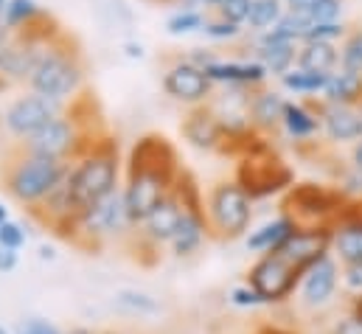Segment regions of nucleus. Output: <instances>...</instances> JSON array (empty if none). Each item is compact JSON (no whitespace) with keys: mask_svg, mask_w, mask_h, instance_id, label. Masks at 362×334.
I'll list each match as a JSON object with an SVG mask.
<instances>
[{"mask_svg":"<svg viewBox=\"0 0 362 334\" xmlns=\"http://www.w3.org/2000/svg\"><path fill=\"white\" fill-rule=\"evenodd\" d=\"M182 168L177 166V152L163 135H146L141 138L129 152L127 168V185H124V202L129 211L132 225L138 228L152 208L172 194V185Z\"/></svg>","mask_w":362,"mask_h":334,"instance_id":"nucleus-1","label":"nucleus"},{"mask_svg":"<svg viewBox=\"0 0 362 334\" xmlns=\"http://www.w3.org/2000/svg\"><path fill=\"white\" fill-rule=\"evenodd\" d=\"M233 155H239V166H236L233 180L250 194L253 202L275 197V194H286L295 185V171L275 155L272 144L259 132L247 135L236 146Z\"/></svg>","mask_w":362,"mask_h":334,"instance_id":"nucleus-2","label":"nucleus"},{"mask_svg":"<svg viewBox=\"0 0 362 334\" xmlns=\"http://www.w3.org/2000/svg\"><path fill=\"white\" fill-rule=\"evenodd\" d=\"M68 168L71 166L65 161L42 158V155H34V152L23 149L20 155L6 161V166H3V185H6V191L17 202H23L25 208L34 211L68 177Z\"/></svg>","mask_w":362,"mask_h":334,"instance_id":"nucleus-3","label":"nucleus"},{"mask_svg":"<svg viewBox=\"0 0 362 334\" xmlns=\"http://www.w3.org/2000/svg\"><path fill=\"white\" fill-rule=\"evenodd\" d=\"M68 185L71 194L85 214L90 205L101 202L112 191H118V152L110 138L95 144L90 152H85L74 166L68 168Z\"/></svg>","mask_w":362,"mask_h":334,"instance_id":"nucleus-4","label":"nucleus"},{"mask_svg":"<svg viewBox=\"0 0 362 334\" xmlns=\"http://www.w3.org/2000/svg\"><path fill=\"white\" fill-rule=\"evenodd\" d=\"M205 217L214 239H242L250 234L253 225V200L236 180H222L208 191Z\"/></svg>","mask_w":362,"mask_h":334,"instance_id":"nucleus-5","label":"nucleus"},{"mask_svg":"<svg viewBox=\"0 0 362 334\" xmlns=\"http://www.w3.org/2000/svg\"><path fill=\"white\" fill-rule=\"evenodd\" d=\"M85 82V65L79 59L76 51H71L68 42H62L59 37L48 45L45 57L40 59L37 71L31 74V93L37 96H45L51 101H65L71 96L79 93V87Z\"/></svg>","mask_w":362,"mask_h":334,"instance_id":"nucleus-6","label":"nucleus"},{"mask_svg":"<svg viewBox=\"0 0 362 334\" xmlns=\"http://www.w3.org/2000/svg\"><path fill=\"white\" fill-rule=\"evenodd\" d=\"M346 205H349V200L337 191V185L295 183L284 194L281 214H286L298 228H320V225L334 228V222L343 217Z\"/></svg>","mask_w":362,"mask_h":334,"instance_id":"nucleus-7","label":"nucleus"},{"mask_svg":"<svg viewBox=\"0 0 362 334\" xmlns=\"http://www.w3.org/2000/svg\"><path fill=\"white\" fill-rule=\"evenodd\" d=\"M303 272L281 253H264L247 270V284L264 298L267 306H281L298 295Z\"/></svg>","mask_w":362,"mask_h":334,"instance_id":"nucleus-8","label":"nucleus"},{"mask_svg":"<svg viewBox=\"0 0 362 334\" xmlns=\"http://www.w3.org/2000/svg\"><path fill=\"white\" fill-rule=\"evenodd\" d=\"M129 231H135V225H132L127 202H124V188L112 191L110 197L90 205L79 217V245H85V239L90 245L101 242V239H118V236H127Z\"/></svg>","mask_w":362,"mask_h":334,"instance_id":"nucleus-9","label":"nucleus"},{"mask_svg":"<svg viewBox=\"0 0 362 334\" xmlns=\"http://www.w3.org/2000/svg\"><path fill=\"white\" fill-rule=\"evenodd\" d=\"M57 115H59V104L57 101H51L45 96H37V93H25V96H17L6 107L3 127L8 129V135H14L20 141H28L42 127H48Z\"/></svg>","mask_w":362,"mask_h":334,"instance_id":"nucleus-10","label":"nucleus"},{"mask_svg":"<svg viewBox=\"0 0 362 334\" xmlns=\"http://www.w3.org/2000/svg\"><path fill=\"white\" fill-rule=\"evenodd\" d=\"M340 261L329 253L323 255L317 264H312L306 270V275L300 278V287H298V304L306 309V312H323L326 306L334 304L337 292H340Z\"/></svg>","mask_w":362,"mask_h":334,"instance_id":"nucleus-11","label":"nucleus"},{"mask_svg":"<svg viewBox=\"0 0 362 334\" xmlns=\"http://www.w3.org/2000/svg\"><path fill=\"white\" fill-rule=\"evenodd\" d=\"M82 144V132L76 127L74 118L68 115H57L48 127H42L34 138L25 141V149L42 158H54V161H65L68 155H76Z\"/></svg>","mask_w":362,"mask_h":334,"instance_id":"nucleus-12","label":"nucleus"},{"mask_svg":"<svg viewBox=\"0 0 362 334\" xmlns=\"http://www.w3.org/2000/svg\"><path fill=\"white\" fill-rule=\"evenodd\" d=\"M163 90L175 98L182 101L188 107H199V104H208L211 96H214V82L208 79V74L197 65H191L188 59H182L177 65H172L166 74H163Z\"/></svg>","mask_w":362,"mask_h":334,"instance_id":"nucleus-13","label":"nucleus"},{"mask_svg":"<svg viewBox=\"0 0 362 334\" xmlns=\"http://www.w3.org/2000/svg\"><path fill=\"white\" fill-rule=\"evenodd\" d=\"M284 258H289L303 275L312 264H317L323 255L332 253V228L320 225V228H295L292 236L278 248Z\"/></svg>","mask_w":362,"mask_h":334,"instance_id":"nucleus-14","label":"nucleus"},{"mask_svg":"<svg viewBox=\"0 0 362 334\" xmlns=\"http://www.w3.org/2000/svg\"><path fill=\"white\" fill-rule=\"evenodd\" d=\"M317 115H320V135L332 146H354L362 138L357 107L317 101Z\"/></svg>","mask_w":362,"mask_h":334,"instance_id":"nucleus-15","label":"nucleus"},{"mask_svg":"<svg viewBox=\"0 0 362 334\" xmlns=\"http://www.w3.org/2000/svg\"><path fill=\"white\" fill-rule=\"evenodd\" d=\"M182 205L177 202V197L175 194H169L166 200H160L155 208H152V214L138 225V239H144V242H149L152 248H163V245H172V239H175V234H177V228H180L182 222Z\"/></svg>","mask_w":362,"mask_h":334,"instance_id":"nucleus-16","label":"nucleus"},{"mask_svg":"<svg viewBox=\"0 0 362 334\" xmlns=\"http://www.w3.org/2000/svg\"><path fill=\"white\" fill-rule=\"evenodd\" d=\"M182 138L197 146V149H205V152H216L222 149L225 144V129L219 124V115L214 113L211 104H199V107H191L188 115L182 118Z\"/></svg>","mask_w":362,"mask_h":334,"instance_id":"nucleus-17","label":"nucleus"},{"mask_svg":"<svg viewBox=\"0 0 362 334\" xmlns=\"http://www.w3.org/2000/svg\"><path fill=\"white\" fill-rule=\"evenodd\" d=\"M332 255L340 264H362V217L354 202L346 205L343 217L332 228Z\"/></svg>","mask_w":362,"mask_h":334,"instance_id":"nucleus-18","label":"nucleus"},{"mask_svg":"<svg viewBox=\"0 0 362 334\" xmlns=\"http://www.w3.org/2000/svg\"><path fill=\"white\" fill-rule=\"evenodd\" d=\"M208 79L214 84H228V87H247L256 90L270 79L262 62L256 59H216L214 65L205 68Z\"/></svg>","mask_w":362,"mask_h":334,"instance_id":"nucleus-19","label":"nucleus"},{"mask_svg":"<svg viewBox=\"0 0 362 334\" xmlns=\"http://www.w3.org/2000/svg\"><path fill=\"white\" fill-rule=\"evenodd\" d=\"M289 98H284L281 90H272V87H256L250 90V124L259 135H267L281 129V121H284V107H286Z\"/></svg>","mask_w":362,"mask_h":334,"instance_id":"nucleus-20","label":"nucleus"},{"mask_svg":"<svg viewBox=\"0 0 362 334\" xmlns=\"http://www.w3.org/2000/svg\"><path fill=\"white\" fill-rule=\"evenodd\" d=\"M281 129H284V135H286L289 141H295V144H315V138L320 135V115H317V104H306V101H286Z\"/></svg>","mask_w":362,"mask_h":334,"instance_id":"nucleus-21","label":"nucleus"},{"mask_svg":"<svg viewBox=\"0 0 362 334\" xmlns=\"http://www.w3.org/2000/svg\"><path fill=\"white\" fill-rule=\"evenodd\" d=\"M295 228H298V225H295L286 214H278L275 219H267L264 225L250 228V234L245 236V248H247L250 253H259V255L275 253L289 236H292Z\"/></svg>","mask_w":362,"mask_h":334,"instance_id":"nucleus-22","label":"nucleus"},{"mask_svg":"<svg viewBox=\"0 0 362 334\" xmlns=\"http://www.w3.org/2000/svg\"><path fill=\"white\" fill-rule=\"evenodd\" d=\"M211 236V228H208V217L205 214H194V211H185L182 214V222L172 239V253L177 258H188L194 253H199V248L205 245V239Z\"/></svg>","mask_w":362,"mask_h":334,"instance_id":"nucleus-23","label":"nucleus"},{"mask_svg":"<svg viewBox=\"0 0 362 334\" xmlns=\"http://www.w3.org/2000/svg\"><path fill=\"white\" fill-rule=\"evenodd\" d=\"M298 48L292 42H256V62L264 65L270 76H286L298 65Z\"/></svg>","mask_w":362,"mask_h":334,"instance_id":"nucleus-24","label":"nucleus"},{"mask_svg":"<svg viewBox=\"0 0 362 334\" xmlns=\"http://www.w3.org/2000/svg\"><path fill=\"white\" fill-rule=\"evenodd\" d=\"M295 68L315 71V74H334L340 68V48L329 42H300Z\"/></svg>","mask_w":362,"mask_h":334,"instance_id":"nucleus-25","label":"nucleus"},{"mask_svg":"<svg viewBox=\"0 0 362 334\" xmlns=\"http://www.w3.org/2000/svg\"><path fill=\"white\" fill-rule=\"evenodd\" d=\"M320 101L357 107V104L362 101V76L351 74V71L337 68V71L329 76V84H326V90H323V96H320Z\"/></svg>","mask_w":362,"mask_h":334,"instance_id":"nucleus-26","label":"nucleus"},{"mask_svg":"<svg viewBox=\"0 0 362 334\" xmlns=\"http://www.w3.org/2000/svg\"><path fill=\"white\" fill-rule=\"evenodd\" d=\"M332 74H315V71H303V68H292L286 76H281V87L286 93H295V96H309V98H317L323 96L326 84H329Z\"/></svg>","mask_w":362,"mask_h":334,"instance_id":"nucleus-27","label":"nucleus"},{"mask_svg":"<svg viewBox=\"0 0 362 334\" xmlns=\"http://www.w3.org/2000/svg\"><path fill=\"white\" fill-rule=\"evenodd\" d=\"M286 14V3L284 0H253L250 3V14H247V28L250 34H264L272 25Z\"/></svg>","mask_w":362,"mask_h":334,"instance_id":"nucleus-28","label":"nucleus"},{"mask_svg":"<svg viewBox=\"0 0 362 334\" xmlns=\"http://www.w3.org/2000/svg\"><path fill=\"white\" fill-rule=\"evenodd\" d=\"M289 11L303 14L309 20V25H315V23H340L343 11H346V0H306L303 6L289 8Z\"/></svg>","mask_w":362,"mask_h":334,"instance_id":"nucleus-29","label":"nucleus"},{"mask_svg":"<svg viewBox=\"0 0 362 334\" xmlns=\"http://www.w3.org/2000/svg\"><path fill=\"white\" fill-rule=\"evenodd\" d=\"M40 14H42V8H40L34 0H6L3 23H6V28L14 34V31L28 28Z\"/></svg>","mask_w":362,"mask_h":334,"instance_id":"nucleus-30","label":"nucleus"},{"mask_svg":"<svg viewBox=\"0 0 362 334\" xmlns=\"http://www.w3.org/2000/svg\"><path fill=\"white\" fill-rule=\"evenodd\" d=\"M115 306L127 315H158L160 312V304L152 295L138 292V289H121L115 295Z\"/></svg>","mask_w":362,"mask_h":334,"instance_id":"nucleus-31","label":"nucleus"},{"mask_svg":"<svg viewBox=\"0 0 362 334\" xmlns=\"http://www.w3.org/2000/svg\"><path fill=\"white\" fill-rule=\"evenodd\" d=\"M340 68L362 76V28H351L340 42Z\"/></svg>","mask_w":362,"mask_h":334,"instance_id":"nucleus-32","label":"nucleus"},{"mask_svg":"<svg viewBox=\"0 0 362 334\" xmlns=\"http://www.w3.org/2000/svg\"><path fill=\"white\" fill-rule=\"evenodd\" d=\"M349 31H351V28H349L343 20H340V23H315V25L306 28L303 42H329V45H337V42L346 40Z\"/></svg>","mask_w":362,"mask_h":334,"instance_id":"nucleus-33","label":"nucleus"},{"mask_svg":"<svg viewBox=\"0 0 362 334\" xmlns=\"http://www.w3.org/2000/svg\"><path fill=\"white\" fill-rule=\"evenodd\" d=\"M205 25V17H202V11L199 8H182L177 14H172L169 17V23H166V28H169V34H191V31H199Z\"/></svg>","mask_w":362,"mask_h":334,"instance_id":"nucleus-34","label":"nucleus"},{"mask_svg":"<svg viewBox=\"0 0 362 334\" xmlns=\"http://www.w3.org/2000/svg\"><path fill=\"white\" fill-rule=\"evenodd\" d=\"M202 31H205V37H211V40H216V42H230V40L242 37V31H245V28H242V25H236V23H228V20L216 17V20H205Z\"/></svg>","mask_w":362,"mask_h":334,"instance_id":"nucleus-35","label":"nucleus"},{"mask_svg":"<svg viewBox=\"0 0 362 334\" xmlns=\"http://www.w3.org/2000/svg\"><path fill=\"white\" fill-rule=\"evenodd\" d=\"M340 292H346L351 301L362 298V264H340Z\"/></svg>","mask_w":362,"mask_h":334,"instance_id":"nucleus-36","label":"nucleus"},{"mask_svg":"<svg viewBox=\"0 0 362 334\" xmlns=\"http://www.w3.org/2000/svg\"><path fill=\"white\" fill-rule=\"evenodd\" d=\"M228 301L236 306V309H259V306H267L264 304V298L245 281V284H239V287H233L230 289V295H228Z\"/></svg>","mask_w":362,"mask_h":334,"instance_id":"nucleus-37","label":"nucleus"},{"mask_svg":"<svg viewBox=\"0 0 362 334\" xmlns=\"http://www.w3.org/2000/svg\"><path fill=\"white\" fill-rule=\"evenodd\" d=\"M250 3L253 0H225L222 6H216V17H222L228 23H236V25H245L247 14H250Z\"/></svg>","mask_w":362,"mask_h":334,"instance_id":"nucleus-38","label":"nucleus"},{"mask_svg":"<svg viewBox=\"0 0 362 334\" xmlns=\"http://www.w3.org/2000/svg\"><path fill=\"white\" fill-rule=\"evenodd\" d=\"M25 228L20 225V222H14V219H8V222H3L0 225V248H8V250H23V245H25Z\"/></svg>","mask_w":362,"mask_h":334,"instance_id":"nucleus-39","label":"nucleus"},{"mask_svg":"<svg viewBox=\"0 0 362 334\" xmlns=\"http://www.w3.org/2000/svg\"><path fill=\"white\" fill-rule=\"evenodd\" d=\"M14 334H65L57 323L45 321V318H25L17 323Z\"/></svg>","mask_w":362,"mask_h":334,"instance_id":"nucleus-40","label":"nucleus"},{"mask_svg":"<svg viewBox=\"0 0 362 334\" xmlns=\"http://www.w3.org/2000/svg\"><path fill=\"white\" fill-rule=\"evenodd\" d=\"M332 334H362V318L349 312L346 318H340L334 326H332Z\"/></svg>","mask_w":362,"mask_h":334,"instance_id":"nucleus-41","label":"nucleus"},{"mask_svg":"<svg viewBox=\"0 0 362 334\" xmlns=\"http://www.w3.org/2000/svg\"><path fill=\"white\" fill-rule=\"evenodd\" d=\"M17 264H20V250L0 248V272H3V275L11 272V270H17Z\"/></svg>","mask_w":362,"mask_h":334,"instance_id":"nucleus-42","label":"nucleus"},{"mask_svg":"<svg viewBox=\"0 0 362 334\" xmlns=\"http://www.w3.org/2000/svg\"><path fill=\"white\" fill-rule=\"evenodd\" d=\"M256 334H298L295 329H286V326H281V323H262Z\"/></svg>","mask_w":362,"mask_h":334,"instance_id":"nucleus-43","label":"nucleus"},{"mask_svg":"<svg viewBox=\"0 0 362 334\" xmlns=\"http://www.w3.org/2000/svg\"><path fill=\"white\" fill-rule=\"evenodd\" d=\"M349 163H351V166H354V168H360V171H362V138H360V141H357V144H354V146H351V155H349Z\"/></svg>","mask_w":362,"mask_h":334,"instance_id":"nucleus-44","label":"nucleus"},{"mask_svg":"<svg viewBox=\"0 0 362 334\" xmlns=\"http://www.w3.org/2000/svg\"><path fill=\"white\" fill-rule=\"evenodd\" d=\"M8 34H11V31L6 28V23H3V17H0V48H3V42L8 40Z\"/></svg>","mask_w":362,"mask_h":334,"instance_id":"nucleus-45","label":"nucleus"},{"mask_svg":"<svg viewBox=\"0 0 362 334\" xmlns=\"http://www.w3.org/2000/svg\"><path fill=\"white\" fill-rule=\"evenodd\" d=\"M65 334H98V332H93L88 326H74V329H68Z\"/></svg>","mask_w":362,"mask_h":334,"instance_id":"nucleus-46","label":"nucleus"},{"mask_svg":"<svg viewBox=\"0 0 362 334\" xmlns=\"http://www.w3.org/2000/svg\"><path fill=\"white\" fill-rule=\"evenodd\" d=\"M8 219H11V217H8V208L0 202V225H3V222H8Z\"/></svg>","mask_w":362,"mask_h":334,"instance_id":"nucleus-47","label":"nucleus"},{"mask_svg":"<svg viewBox=\"0 0 362 334\" xmlns=\"http://www.w3.org/2000/svg\"><path fill=\"white\" fill-rule=\"evenodd\" d=\"M351 312H354V315H360V318H362V298H360V301H351Z\"/></svg>","mask_w":362,"mask_h":334,"instance_id":"nucleus-48","label":"nucleus"},{"mask_svg":"<svg viewBox=\"0 0 362 334\" xmlns=\"http://www.w3.org/2000/svg\"><path fill=\"white\" fill-rule=\"evenodd\" d=\"M286 3V8H298V6H303L306 0H284Z\"/></svg>","mask_w":362,"mask_h":334,"instance_id":"nucleus-49","label":"nucleus"},{"mask_svg":"<svg viewBox=\"0 0 362 334\" xmlns=\"http://www.w3.org/2000/svg\"><path fill=\"white\" fill-rule=\"evenodd\" d=\"M354 208H357V214L362 217V200H360V202H354Z\"/></svg>","mask_w":362,"mask_h":334,"instance_id":"nucleus-50","label":"nucleus"},{"mask_svg":"<svg viewBox=\"0 0 362 334\" xmlns=\"http://www.w3.org/2000/svg\"><path fill=\"white\" fill-rule=\"evenodd\" d=\"M357 113H360V127H362V101L357 104Z\"/></svg>","mask_w":362,"mask_h":334,"instance_id":"nucleus-51","label":"nucleus"},{"mask_svg":"<svg viewBox=\"0 0 362 334\" xmlns=\"http://www.w3.org/2000/svg\"><path fill=\"white\" fill-rule=\"evenodd\" d=\"M0 334H14V332H8V329H6L3 323H0Z\"/></svg>","mask_w":362,"mask_h":334,"instance_id":"nucleus-52","label":"nucleus"},{"mask_svg":"<svg viewBox=\"0 0 362 334\" xmlns=\"http://www.w3.org/2000/svg\"><path fill=\"white\" fill-rule=\"evenodd\" d=\"M3 8H6V0H0V17H3Z\"/></svg>","mask_w":362,"mask_h":334,"instance_id":"nucleus-53","label":"nucleus"},{"mask_svg":"<svg viewBox=\"0 0 362 334\" xmlns=\"http://www.w3.org/2000/svg\"><path fill=\"white\" fill-rule=\"evenodd\" d=\"M329 334H332V332H329Z\"/></svg>","mask_w":362,"mask_h":334,"instance_id":"nucleus-54","label":"nucleus"}]
</instances>
